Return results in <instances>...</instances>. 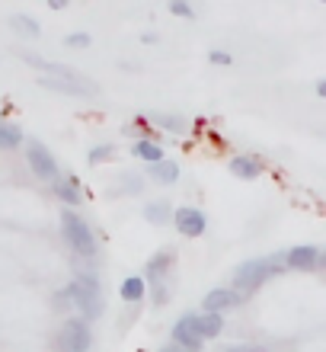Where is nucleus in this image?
<instances>
[{
	"label": "nucleus",
	"instance_id": "obj_5",
	"mask_svg": "<svg viewBox=\"0 0 326 352\" xmlns=\"http://www.w3.org/2000/svg\"><path fill=\"white\" fill-rule=\"evenodd\" d=\"M23 151H26V164H29V170H32V176L45 179V183H51V179L61 176V167H58L55 154H51L45 144H38V141H26Z\"/></svg>",
	"mask_w": 326,
	"mask_h": 352
},
{
	"label": "nucleus",
	"instance_id": "obj_6",
	"mask_svg": "<svg viewBox=\"0 0 326 352\" xmlns=\"http://www.w3.org/2000/svg\"><path fill=\"white\" fill-rule=\"evenodd\" d=\"M38 87L48 93H61V96H96L100 87L93 80H86L84 74H74V77H45L38 74Z\"/></svg>",
	"mask_w": 326,
	"mask_h": 352
},
{
	"label": "nucleus",
	"instance_id": "obj_34",
	"mask_svg": "<svg viewBox=\"0 0 326 352\" xmlns=\"http://www.w3.org/2000/svg\"><path fill=\"white\" fill-rule=\"evenodd\" d=\"M320 3H326V0H320Z\"/></svg>",
	"mask_w": 326,
	"mask_h": 352
},
{
	"label": "nucleus",
	"instance_id": "obj_24",
	"mask_svg": "<svg viewBox=\"0 0 326 352\" xmlns=\"http://www.w3.org/2000/svg\"><path fill=\"white\" fill-rule=\"evenodd\" d=\"M119 186L125 189V192H131V195H141V189H144V183H141V176H119Z\"/></svg>",
	"mask_w": 326,
	"mask_h": 352
},
{
	"label": "nucleus",
	"instance_id": "obj_33",
	"mask_svg": "<svg viewBox=\"0 0 326 352\" xmlns=\"http://www.w3.org/2000/svg\"><path fill=\"white\" fill-rule=\"evenodd\" d=\"M320 263H323V266H326V253H320Z\"/></svg>",
	"mask_w": 326,
	"mask_h": 352
},
{
	"label": "nucleus",
	"instance_id": "obj_29",
	"mask_svg": "<svg viewBox=\"0 0 326 352\" xmlns=\"http://www.w3.org/2000/svg\"><path fill=\"white\" fill-rule=\"evenodd\" d=\"M141 42H144V45H154V42H157V32H144V36H141Z\"/></svg>",
	"mask_w": 326,
	"mask_h": 352
},
{
	"label": "nucleus",
	"instance_id": "obj_3",
	"mask_svg": "<svg viewBox=\"0 0 326 352\" xmlns=\"http://www.w3.org/2000/svg\"><path fill=\"white\" fill-rule=\"evenodd\" d=\"M285 269V260L281 256H259V260H246L233 269V292L237 295H253L262 282L275 278Z\"/></svg>",
	"mask_w": 326,
	"mask_h": 352
},
{
	"label": "nucleus",
	"instance_id": "obj_7",
	"mask_svg": "<svg viewBox=\"0 0 326 352\" xmlns=\"http://www.w3.org/2000/svg\"><path fill=\"white\" fill-rule=\"evenodd\" d=\"M170 221L176 224V231L183 234V237H189V241H196V237H202V234L208 231V214L202 212V208H196V205H179V208H173V218Z\"/></svg>",
	"mask_w": 326,
	"mask_h": 352
},
{
	"label": "nucleus",
	"instance_id": "obj_15",
	"mask_svg": "<svg viewBox=\"0 0 326 352\" xmlns=\"http://www.w3.org/2000/svg\"><path fill=\"white\" fill-rule=\"evenodd\" d=\"M148 122L154 129L167 131V135H186L189 131V122L183 119V116H173V112H150Z\"/></svg>",
	"mask_w": 326,
	"mask_h": 352
},
{
	"label": "nucleus",
	"instance_id": "obj_17",
	"mask_svg": "<svg viewBox=\"0 0 326 352\" xmlns=\"http://www.w3.org/2000/svg\"><path fill=\"white\" fill-rule=\"evenodd\" d=\"M196 330L202 333V340H218L224 333V314H196Z\"/></svg>",
	"mask_w": 326,
	"mask_h": 352
},
{
	"label": "nucleus",
	"instance_id": "obj_8",
	"mask_svg": "<svg viewBox=\"0 0 326 352\" xmlns=\"http://www.w3.org/2000/svg\"><path fill=\"white\" fill-rule=\"evenodd\" d=\"M170 336H173V346H179V349L186 352H202V346H205V340H202V333L196 330V314H183L173 324V330H170Z\"/></svg>",
	"mask_w": 326,
	"mask_h": 352
},
{
	"label": "nucleus",
	"instance_id": "obj_31",
	"mask_svg": "<svg viewBox=\"0 0 326 352\" xmlns=\"http://www.w3.org/2000/svg\"><path fill=\"white\" fill-rule=\"evenodd\" d=\"M317 96H320V100H326V77H323V80H317Z\"/></svg>",
	"mask_w": 326,
	"mask_h": 352
},
{
	"label": "nucleus",
	"instance_id": "obj_21",
	"mask_svg": "<svg viewBox=\"0 0 326 352\" xmlns=\"http://www.w3.org/2000/svg\"><path fill=\"white\" fill-rule=\"evenodd\" d=\"M10 26L16 29V32H23V36H29V38H38V36H42V26H38L32 16H23V13L10 16Z\"/></svg>",
	"mask_w": 326,
	"mask_h": 352
},
{
	"label": "nucleus",
	"instance_id": "obj_13",
	"mask_svg": "<svg viewBox=\"0 0 326 352\" xmlns=\"http://www.w3.org/2000/svg\"><path fill=\"white\" fill-rule=\"evenodd\" d=\"M227 170L237 179H256V176H262V160L250 157V154H237V157L227 160Z\"/></svg>",
	"mask_w": 326,
	"mask_h": 352
},
{
	"label": "nucleus",
	"instance_id": "obj_1",
	"mask_svg": "<svg viewBox=\"0 0 326 352\" xmlns=\"http://www.w3.org/2000/svg\"><path fill=\"white\" fill-rule=\"evenodd\" d=\"M67 301L77 307V317H84L86 324L103 314V285L93 272H77L65 288Z\"/></svg>",
	"mask_w": 326,
	"mask_h": 352
},
{
	"label": "nucleus",
	"instance_id": "obj_11",
	"mask_svg": "<svg viewBox=\"0 0 326 352\" xmlns=\"http://www.w3.org/2000/svg\"><path fill=\"white\" fill-rule=\"evenodd\" d=\"M173 263H176V253L173 250H160L154 253L148 260V266H144V282H150V285H157V282H167L170 269H173Z\"/></svg>",
	"mask_w": 326,
	"mask_h": 352
},
{
	"label": "nucleus",
	"instance_id": "obj_18",
	"mask_svg": "<svg viewBox=\"0 0 326 352\" xmlns=\"http://www.w3.org/2000/svg\"><path fill=\"white\" fill-rule=\"evenodd\" d=\"M144 221H150V224H170V218H173V205L167 202V199H154V202H148L144 205Z\"/></svg>",
	"mask_w": 326,
	"mask_h": 352
},
{
	"label": "nucleus",
	"instance_id": "obj_12",
	"mask_svg": "<svg viewBox=\"0 0 326 352\" xmlns=\"http://www.w3.org/2000/svg\"><path fill=\"white\" fill-rule=\"evenodd\" d=\"M51 192L65 202V208H77V205L84 202V189H80L77 176H58V179H51Z\"/></svg>",
	"mask_w": 326,
	"mask_h": 352
},
{
	"label": "nucleus",
	"instance_id": "obj_28",
	"mask_svg": "<svg viewBox=\"0 0 326 352\" xmlns=\"http://www.w3.org/2000/svg\"><path fill=\"white\" fill-rule=\"evenodd\" d=\"M154 288V307H163L170 301V285L167 282H157V285H150Z\"/></svg>",
	"mask_w": 326,
	"mask_h": 352
},
{
	"label": "nucleus",
	"instance_id": "obj_19",
	"mask_svg": "<svg viewBox=\"0 0 326 352\" xmlns=\"http://www.w3.org/2000/svg\"><path fill=\"white\" fill-rule=\"evenodd\" d=\"M131 154L138 160H144V164H157V160H163V148H160L154 138H138L135 144H131Z\"/></svg>",
	"mask_w": 326,
	"mask_h": 352
},
{
	"label": "nucleus",
	"instance_id": "obj_32",
	"mask_svg": "<svg viewBox=\"0 0 326 352\" xmlns=\"http://www.w3.org/2000/svg\"><path fill=\"white\" fill-rule=\"evenodd\" d=\"M160 352H186V349H179V346H167V349H160Z\"/></svg>",
	"mask_w": 326,
	"mask_h": 352
},
{
	"label": "nucleus",
	"instance_id": "obj_27",
	"mask_svg": "<svg viewBox=\"0 0 326 352\" xmlns=\"http://www.w3.org/2000/svg\"><path fill=\"white\" fill-rule=\"evenodd\" d=\"M221 352H269V349L259 343H227L221 346Z\"/></svg>",
	"mask_w": 326,
	"mask_h": 352
},
{
	"label": "nucleus",
	"instance_id": "obj_4",
	"mask_svg": "<svg viewBox=\"0 0 326 352\" xmlns=\"http://www.w3.org/2000/svg\"><path fill=\"white\" fill-rule=\"evenodd\" d=\"M93 346V330L84 317H67L58 327V352H90Z\"/></svg>",
	"mask_w": 326,
	"mask_h": 352
},
{
	"label": "nucleus",
	"instance_id": "obj_22",
	"mask_svg": "<svg viewBox=\"0 0 326 352\" xmlns=\"http://www.w3.org/2000/svg\"><path fill=\"white\" fill-rule=\"evenodd\" d=\"M115 157V144H93V148L86 151V160H90V164H106V160H112Z\"/></svg>",
	"mask_w": 326,
	"mask_h": 352
},
{
	"label": "nucleus",
	"instance_id": "obj_10",
	"mask_svg": "<svg viewBox=\"0 0 326 352\" xmlns=\"http://www.w3.org/2000/svg\"><path fill=\"white\" fill-rule=\"evenodd\" d=\"M243 301V295H237L233 288H211L205 298H202V311L208 314H224V311H231Z\"/></svg>",
	"mask_w": 326,
	"mask_h": 352
},
{
	"label": "nucleus",
	"instance_id": "obj_30",
	"mask_svg": "<svg viewBox=\"0 0 326 352\" xmlns=\"http://www.w3.org/2000/svg\"><path fill=\"white\" fill-rule=\"evenodd\" d=\"M67 3H71V0H48V7H51V10H65Z\"/></svg>",
	"mask_w": 326,
	"mask_h": 352
},
{
	"label": "nucleus",
	"instance_id": "obj_20",
	"mask_svg": "<svg viewBox=\"0 0 326 352\" xmlns=\"http://www.w3.org/2000/svg\"><path fill=\"white\" fill-rule=\"evenodd\" d=\"M23 148V131L13 122H0V151H16Z\"/></svg>",
	"mask_w": 326,
	"mask_h": 352
},
{
	"label": "nucleus",
	"instance_id": "obj_26",
	"mask_svg": "<svg viewBox=\"0 0 326 352\" xmlns=\"http://www.w3.org/2000/svg\"><path fill=\"white\" fill-rule=\"evenodd\" d=\"M208 61H211V65H218V67H231L233 65V55H231V52H221V48H211V52H208Z\"/></svg>",
	"mask_w": 326,
	"mask_h": 352
},
{
	"label": "nucleus",
	"instance_id": "obj_16",
	"mask_svg": "<svg viewBox=\"0 0 326 352\" xmlns=\"http://www.w3.org/2000/svg\"><path fill=\"white\" fill-rule=\"evenodd\" d=\"M119 298H121V301H128V305L144 301V298H148V282H144V276H125V278H121Z\"/></svg>",
	"mask_w": 326,
	"mask_h": 352
},
{
	"label": "nucleus",
	"instance_id": "obj_25",
	"mask_svg": "<svg viewBox=\"0 0 326 352\" xmlns=\"http://www.w3.org/2000/svg\"><path fill=\"white\" fill-rule=\"evenodd\" d=\"M90 32H71V36H65V45L67 48H90Z\"/></svg>",
	"mask_w": 326,
	"mask_h": 352
},
{
	"label": "nucleus",
	"instance_id": "obj_14",
	"mask_svg": "<svg viewBox=\"0 0 326 352\" xmlns=\"http://www.w3.org/2000/svg\"><path fill=\"white\" fill-rule=\"evenodd\" d=\"M148 176H150V183H157V186H173V183H179V164L163 157L157 164H148Z\"/></svg>",
	"mask_w": 326,
	"mask_h": 352
},
{
	"label": "nucleus",
	"instance_id": "obj_9",
	"mask_svg": "<svg viewBox=\"0 0 326 352\" xmlns=\"http://www.w3.org/2000/svg\"><path fill=\"white\" fill-rule=\"evenodd\" d=\"M281 260H285L288 269H294V272H310V269L320 266V250L310 247V243H301V247H291Z\"/></svg>",
	"mask_w": 326,
	"mask_h": 352
},
{
	"label": "nucleus",
	"instance_id": "obj_23",
	"mask_svg": "<svg viewBox=\"0 0 326 352\" xmlns=\"http://www.w3.org/2000/svg\"><path fill=\"white\" fill-rule=\"evenodd\" d=\"M167 7H170V13L179 19H196V7H192L189 0H170Z\"/></svg>",
	"mask_w": 326,
	"mask_h": 352
},
{
	"label": "nucleus",
	"instance_id": "obj_2",
	"mask_svg": "<svg viewBox=\"0 0 326 352\" xmlns=\"http://www.w3.org/2000/svg\"><path fill=\"white\" fill-rule=\"evenodd\" d=\"M61 237L71 247V253L84 256V260H93L96 253H100L93 228H90V221L77 208H61Z\"/></svg>",
	"mask_w": 326,
	"mask_h": 352
}]
</instances>
